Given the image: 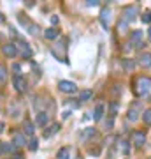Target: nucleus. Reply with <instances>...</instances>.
<instances>
[{"mask_svg":"<svg viewBox=\"0 0 151 159\" xmlns=\"http://www.w3.org/2000/svg\"><path fill=\"white\" fill-rule=\"evenodd\" d=\"M134 90H135V94H137V96H141V97L149 96V94H151V80L146 78V76H141V78H137Z\"/></svg>","mask_w":151,"mask_h":159,"instance_id":"1","label":"nucleus"},{"mask_svg":"<svg viewBox=\"0 0 151 159\" xmlns=\"http://www.w3.org/2000/svg\"><path fill=\"white\" fill-rule=\"evenodd\" d=\"M135 16H137V7H135V6L123 7V11H121V21L130 23V21H134V20H135Z\"/></svg>","mask_w":151,"mask_h":159,"instance_id":"2","label":"nucleus"},{"mask_svg":"<svg viewBox=\"0 0 151 159\" xmlns=\"http://www.w3.org/2000/svg\"><path fill=\"white\" fill-rule=\"evenodd\" d=\"M18 51L23 55V58H32V55H34V51H32V48H30V44L28 43H25V41H19L16 44Z\"/></svg>","mask_w":151,"mask_h":159,"instance_id":"3","label":"nucleus"},{"mask_svg":"<svg viewBox=\"0 0 151 159\" xmlns=\"http://www.w3.org/2000/svg\"><path fill=\"white\" fill-rule=\"evenodd\" d=\"M58 89L62 92H65V94H74V92L78 90L76 83H74V81H67V80H62V81L58 83Z\"/></svg>","mask_w":151,"mask_h":159,"instance_id":"4","label":"nucleus"},{"mask_svg":"<svg viewBox=\"0 0 151 159\" xmlns=\"http://www.w3.org/2000/svg\"><path fill=\"white\" fill-rule=\"evenodd\" d=\"M12 83H14V87H16L18 92H25V90H27V80L23 78L21 74H14Z\"/></svg>","mask_w":151,"mask_h":159,"instance_id":"5","label":"nucleus"},{"mask_svg":"<svg viewBox=\"0 0 151 159\" xmlns=\"http://www.w3.org/2000/svg\"><path fill=\"white\" fill-rule=\"evenodd\" d=\"M132 142H134V145L137 148H141L146 143V134L141 133V131H137V133H134V136H132Z\"/></svg>","mask_w":151,"mask_h":159,"instance_id":"6","label":"nucleus"},{"mask_svg":"<svg viewBox=\"0 0 151 159\" xmlns=\"http://www.w3.org/2000/svg\"><path fill=\"white\" fill-rule=\"evenodd\" d=\"M12 143H14L16 147H25V145H27V138H25V134H23L21 131L14 133V136H12Z\"/></svg>","mask_w":151,"mask_h":159,"instance_id":"7","label":"nucleus"},{"mask_svg":"<svg viewBox=\"0 0 151 159\" xmlns=\"http://www.w3.org/2000/svg\"><path fill=\"white\" fill-rule=\"evenodd\" d=\"M2 51H4V55L9 58H14L18 55V48L16 44H4V48H2Z\"/></svg>","mask_w":151,"mask_h":159,"instance_id":"8","label":"nucleus"},{"mask_svg":"<svg viewBox=\"0 0 151 159\" xmlns=\"http://www.w3.org/2000/svg\"><path fill=\"white\" fill-rule=\"evenodd\" d=\"M139 64L144 69L151 67V53H142V55L139 57Z\"/></svg>","mask_w":151,"mask_h":159,"instance_id":"9","label":"nucleus"},{"mask_svg":"<svg viewBox=\"0 0 151 159\" xmlns=\"http://www.w3.org/2000/svg\"><path fill=\"white\" fill-rule=\"evenodd\" d=\"M109 20H111V11H109V9H102L100 21H102V25H104V29H107V27H109Z\"/></svg>","mask_w":151,"mask_h":159,"instance_id":"10","label":"nucleus"},{"mask_svg":"<svg viewBox=\"0 0 151 159\" xmlns=\"http://www.w3.org/2000/svg\"><path fill=\"white\" fill-rule=\"evenodd\" d=\"M34 131H35V125L32 124V122H30V120H25V122H23V134H28V136H32V134H34Z\"/></svg>","mask_w":151,"mask_h":159,"instance_id":"11","label":"nucleus"},{"mask_svg":"<svg viewBox=\"0 0 151 159\" xmlns=\"http://www.w3.org/2000/svg\"><path fill=\"white\" fill-rule=\"evenodd\" d=\"M44 37H46V39H49V41L56 39V37H58V30H56L55 27H49V29L44 32Z\"/></svg>","mask_w":151,"mask_h":159,"instance_id":"12","label":"nucleus"},{"mask_svg":"<svg viewBox=\"0 0 151 159\" xmlns=\"http://www.w3.org/2000/svg\"><path fill=\"white\" fill-rule=\"evenodd\" d=\"M48 119H49V117H48V113H46V111H39V113H37V120H35V122H37V125H46V124H48Z\"/></svg>","mask_w":151,"mask_h":159,"instance_id":"13","label":"nucleus"},{"mask_svg":"<svg viewBox=\"0 0 151 159\" xmlns=\"http://www.w3.org/2000/svg\"><path fill=\"white\" fill-rule=\"evenodd\" d=\"M123 67H125V71H134L135 69V60H132V58H125L123 60Z\"/></svg>","mask_w":151,"mask_h":159,"instance_id":"14","label":"nucleus"},{"mask_svg":"<svg viewBox=\"0 0 151 159\" xmlns=\"http://www.w3.org/2000/svg\"><path fill=\"white\" fill-rule=\"evenodd\" d=\"M91 96H93V92H91V90H83V92H79L78 101H90Z\"/></svg>","mask_w":151,"mask_h":159,"instance_id":"15","label":"nucleus"},{"mask_svg":"<svg viewBox=\"0 0 151 159\" xmlns=\"http://www.w3.org/2000/svg\"><path fill=\"white\" fill-rule=\"evenodd\" d=\"M102 115H104V106H102V104H97L95 113H93V119H95V120H100Z\"/></svg>","mask_w":151,"mask_h":159,"instance_id":"16","label":"nucleus"},{"mask_svg":"<svg viewBox=\"0 0 151 159\" xmlns=\"http://www.w3.org/2000/svg\"><path fill=\"white\" fill-rule=\"evenodd\" d=\"M58 129H60V124H53V125L49 127V129H48V131L44 133V136H46V138H49L51 134H55V133H58Z\"/></svg>","mask_w":151,"mask_h":159,"instance_id":"17","label":"nucleus"},{"mask_svg":"<svg viewBox=\"0 0 151 159\" xmlns=\"http://www.w3.org/2000/svg\"><path fill=\"white\" fill-rule=\"evenodd\" d=\"M142 120H144L146 125H151V108L146 110L144 113H142Z\"/></svg>","mask_w":151,"mask_h":159,"instance_id":"18","label":"nucleus"},{"mask_svg":"<svg viewBox=\"0 0 151 159\" xmlns=\"http://www.w3.org/2000/svg\"><path fill=\"white\" fill-rule=\"evenodd\" d=\"M16 148H18V147H16L12 142H11V143H4V152H11V154H12V152H16Z\"/></svg>","mask_w":151,"mask_h":159,"instance_id":"19","label":"nucleus"},{"mask_svg":"<svg viewBox=\"0 0 151 159\" xmlns=\"http://www.w3.org/2000/svg\"><path fill=\"white\" fill-rule=\"evenodd\" d=\"M58 159H69V148H60L58 150Z\"/></svg>","mask_w":151,"mask_h":159,"instance_id":"20","label":"nucleus"},{"mask_svg":"<svg viewBox=\"0 0 151 159\" xmlns=\"http://www.w3.org/2000/svg\"><path fill=\"white\" fill-rule=\"evenodd\" d=\"M37 32H39V27H37V25H32V23H28V34L37 35Z\"/></svg>","mask_w":151,"mask_h":159,"instance_id":"21","label":"nucleus"},{"mask_svg":"<svg viewBox=\"0 0 151 159\" xmlns=\"http://www.w3.org/2000/svg\"><path fill=\"white\" fill-rule=\"evenodd\" d=\"M37 147H39V142H37V140H30V142H28V148H30V150H37Z\"/></svg>","mask_w":151,"mask_h":159,"instance_id":"22","label":"nucleus"},{"mask_svg":"<svg viewBox=\"0 0 151 159\" xmlns=\"http://www.w3.org/2000/svg\"><path fill=\"white\" fill-rule=\"evenodd\" d=\"M144 23H151V11H146L144 14H142V18H141Z\"/></svg>","mask_w":151,"mask_h":159,"instance_id":"23","label":"nucleus"},{"mask_svg":"<svg viewBox=\"0 0 151 159\" xmlns=\"http://www.w3.org/2000/svg\"><path fill=\"white\" fill-rule=\"evenodd\" d=\"M141 37H142V32H141V30H135V32H132V39H134V41H137V43H139Z\"/></svg>","mask_w":151,"mask_h":159,"instance_id":"24","label":"nucleus"},{"mask_svg":"<svg viewBox=\"0 0 151 159\" xmlns=\"http://www.w3.org/2000/svg\"><path fill=\"white\" fill-rule=\"evenodd\" d=\"M127 27H128V23H125V21L118 23V30H120V32H127Z\"/></svg>","mask_w":151,"mask_h":159,"instance_id":"25","label":"nucleus"},{"mask_svg":"<svg viewBox=\"0 0 151 159\" xmlns=\"http://www.w3.org/2000/svg\"><path fill=\"white\" fill-rule=\"evenodd\" d=\"M6 67L4 66H0V81H6Z\"/></svg>","mask_w":151,"mask_h":159,"instance_id":"26","label":"nucleus"},{"mask_svg":"<svg viewBox=\"0 0 151 159\" xmlns=\"http://www.w3.org/2000/svg\"><path fill=\"white\" fill-rule=\"evenodd\" d=\"M86 6H99V0H88V2H86Z\"/></svg>","mask_w":151,"mask_h":159,"instance_id":"27","label":"nucleus"},{"mask_svg":"<svg viewBox=\"0 0 151 159\" xmlns=\"http://www.w3.org/2000/svg\"><path fill=\"white\" fill-rule=\"evenodd\" d=\"M121 150H123L125 154L128 152V145H127V142H121Z\"/></svg>","mask_w":151,"mask_h":159,"instance_id":"28","label":"nucleus"},{"mask_svg":"<svg viewBox=\"0 0 151 159\" xmlns=\"http://www.w3.org/2000/svg\"><path fill=\"white\" fill-rule=\"evenodd\" d=\"M12 71H16V74H19V66L14 64V66H12Z\"/></svg>","mask_w":151,"mask_h":159,"instance_id":"29","label":"nucleus"},{"mask_svg":"<svg viewBox=\"0 0 151 159\" xmlns=\"http://www.w3.org/2000/svg\"><path fill=\"white\" fill-rule=\"evenodd\" d=\"M51 23H53V25H56V23H58V18L53 16V18H51Z\"/></svg>","mask_w":151,"mask_h":159,"instance_id":"30","label":"nucleus"},{"mask_svg":"<svg viewBox=\"0 0 151 159\" xmlns=\"http://www.w3.org/2000/svg\"><path fill=\"white\" fill-rule=\"evenodd\" d=\"M2 154H4V143L0 142V156H2Z\"/></svg>","mask_w":151,"mask_h":159,"instance_id":"31","label":"nucleus"},{"mask_svg":"<svg viewBox=\"0 0 151 159\" xmlns=\"http://www.w3.org/2000/svg\"><path fill=\"white\" fill-rule=\"evenodd\" d=\"M148 39L151 41V25H149V30H148Z\"/></svg>","mask_w":151,"mask_h":159,"instance_id":"32","label":"nucleus"},{"mask_svg":"<svg viewBox=\"0 0 151 159\" xmlns=\"http://www.w3.org/2000/svg\"><path fill=\"white\" fill-rule=\"evenodd\" d=\"M0 23H4V14L0 12Z\"/></svg>","mask_w":151,"mask_h":159,"instance_id":"33","label":"nucleus"},{"mask_svg":"<svg viewBox=\"0 0 151 159\" xmlns=\"http://www.w3.org/2000/svg\"><path fill=\"white\" fill-rule=\"evenodd\" d=\"M12 159H21V157H19V156H14V157H12Z\"/></svg>","mask_w":151,"mask_h":159,"instance_id":"34","label":"nucleus"}]
</instances>
